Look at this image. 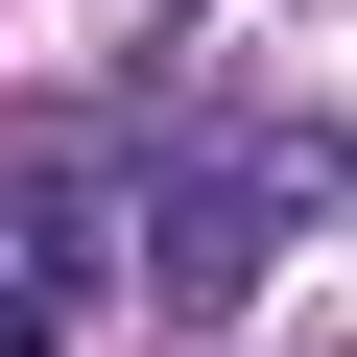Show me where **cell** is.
<instances>
[{"mask_svg":"<svg viewBox=\"0 0 357 357\" xmlns=\"http://www.w3.org/2000/svg\"><path fill=\"white\" fill-rule=\"evenodd\" d=\"M262 238H286V167H215L191 215H143V262H167V310H238V286H262Z\"/></svg>","mask_w":357,"mask_h":357,"instance_id":"1","label":"cell"},{"mask_svg":"<svg viewBox=\"0 0 357 357\" xmlns=\"http://www.w3.org/2000/svg\"><path fill=\"white\" fill-rule=\"evenodd\" d=\"M72 262H96V215H72V191L0 215V357H48V333H72Z\"/></svg>","mask_w":357,"mask_h":357,"instance_id":"2","label":"cell"}]
</instances>
